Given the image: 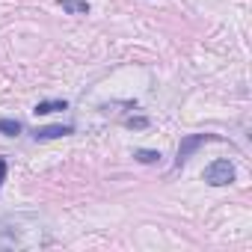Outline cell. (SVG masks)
<instances>
[{"instance_id":"cell-1","label":"cell","mask_w":252,"mask_h":252,"mask_svg":"<svg viewBox=\"0 0 252 252\" xmlns=\"http://www.w3.org/2000/svg\"><path fill=\"white\" fill-rule=\"evenodd\" d=\"M54 243V234L48 222L39 214L18 211L0 217V252H12V249H45Z\"/></svg>"},{"instance_id":"cell-2","label":"cell","mask_w":252,"mask_h":252,"mask_svg":"<svg viewBox=\"0 0 252 252\" xmlns=\"http://www.w3.org/2000/svg\"><path fill=\"white\" fill-rule=\"evenodd\" d=\"M211 187H225V184H231L234 181V166H231V160H214V163H208L205 166V175H202Z\"/></svg>"},{"instance_id":"cell-3","label":"cell","mask_w":252,"mask_h":252,"mask_svg":"<svg viewBox=\"0 0 252 252\" xmlns=\"http://www.w3.org/2000/svg\"><path fill=\"white\" fill-rule=\"evenodd\" d=\"M211 140H220V137H214V134H190V137H184L181 140V146H178V158H175V166L181 169L190 158H193V152L199 149V146H205V143H211Z\"/></svg>"},{"instance_id":"cell-4","label":"cell","mask_w":252,"mask_h":252,"mask_svg":"<svg viewBox=\"0 0 252 252\" xmlns=\"http://www.w3.org/2000/svg\"><path fill=\"white\" fill-rule=\"evenodd\" d=\"M68 134H74L71 125H48V128H36L33 131V140L45 143V140H57V137H68Z\"/></svg>"},{"instance_id":"cell-5","label":"cell","mask_w":252,"mask_h":252,"mask_svg":"<svg viewBox=\"0 0 252 252\" xmlns=\"http://www.w3.org/2000/svg\"><path fill=\"white\" fill-rule=\"evenodd\" d=\"M60 110H68V101L65 98H60V101H39L33 107L36 116H51V113H60Z\"/></svg>"},{"instance_id":"cell-6","label":"cell","mask_w":252,"mask_h":252,"mask_svg":"<svg viewBox=\"0 0 252 252\" xmlns=\"http://www.w3.org/2000/svg\"><path fill=\"white\" fill-rule=\"evenodd\" d=\"M57 6L68 15H89V3L86 0H57Z\"/></svg>"},{"instance_id":"cell-7","label":"cell","mask_w":252,"mask_h":252,"mask_svg":"<svg viewBox=\"0 0 252 252\" xmlns=\"http://www.w3.org/2000/svg\"><path fill=\"white\" fill-rule=\"evenodd\" d=\"M160 152H155V149H134V160L137 163H146V166H152V163H160Z\"/></svg>"},{"instance_id":"cell-8","label":"cell","mask_w":252,"mask_h":252,"mask_svg":"<svg viewBox=\"0 0 252 252\" xmlns=\"http://www.w3.org/2000/svg\"><path fill=\"white\" fill-rule=\"evenodd\" d=\"M24 131V125L18 119H0V134L3 137H18Z\"/></svg>"},{"instance_id":"cell-9","label":"cell","mask_w":252,"mask_h":252,"mask_svg":"<svg viewBox=\"0 0 252 252\" xmlns=\"http://www.w3.org/2000/svg\"><path fill=\"white\" fill-rule=\"evenodd\" d=\"M125 125H128L131 131H146L149 128V119L146 116H131V119H125Z\"/></svg>"},{"instance_id":"cell-10","label":"cell","mask_w":252,"mask_h":252,"mask_svg":"<svg viewBox=\"0 0 252 252\" xmlns=\"http://www.w3.org/2000/svg\"><path fill=\"white\" fill-rule=\"evenodd\" d=\"M6 169H9V166H6V160L0 158V187H3V181H6Z\"/></svg>"}]
</instances>
